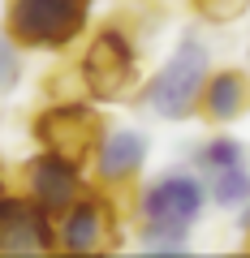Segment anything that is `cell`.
<instances>
[{
    "instance_id": "1",
    "label": "cell",
    "mask_w": 250,
    "mask_h": 258,
    "mask_svg": "<svg viewBox=\"0 0 250 258\" xmlns=\"http://www.w3.org/2000/svg\"><path fill=\"white\" fill-rule=\"evenodd\" d=\"M91 0H9L5 35L18 47H47L61 52L86 30Z\"/></svg>"
},
{
    "instance_id": "2",
    "label": "cell",
    "mask_w": 250,
    "mask_h": 258,
    "mask_svg": "<svg viewBox=\"0 0 250 258\" xmlns=\"http://www.w3.org/2000/svg\"><path fill=\"white\" fill-rule=\"evenodd\" d=\"M203 211V185L190 172H168L156 185H147L142 194V220H147V241L151 249H181L185 228L198 220Z\"/></svg>"
},
{
    "instance_id": "3",
    "label": "cell",
    "mask_w": 250,
    "mask_h": 258,
    "mask_svg": "<svg viewBox=\"0 0 250 258\" xmlns=\"http://www.w3.org/2000/svg\"><path fill=\"white\" fill-rule=\"evenodd\" d=\"M82 86L91 91V99H104V103L134 95V86H138V52L117 26H104L91 39V47L82 56Z\"/></svg>"
},
{
    "instance_id": "4",
    "label": "cell",
    "mask_w": 250,
    "mask_h": 258,
    "mask_svg": "<svg viewBox=\"0 0 250 258\" xmlns=\"http://www.w3.org/2000/svg\"><path fill=\"white\" fill-rule=\"evenodd\" d=\"M207 82V47L194 35H185L181 47L173 52V60L156 74V82L147 86V103L168 120H181L198 108V95Z\"/></svg>"
},
{
    "instance_id": "5",
    "label": "cell",
    "mask_w": 250,
    "mask_h": 258,
    "mask_svg": "<svg viewBox=\"0 0 250 258\" xmlns=\"http://www.w3.org/2000/svg\"><path fill=\"white\" fill-rule=\"evenodd\" d=\"M35 138L43 151H52V155L82 168L104 142V120L86 103H56V108L35 116Z\"/></svg>"
},
{
    "instance_id": "6",
    "label": "cell",
    "mask_w": 250,
    "mask_h": 258,
    "mask_svg": "<svg viewBox=\"0 0 250 258\" xmlns=\"http://www.w3.org/2000/svg\"><path fill=\"white\" fill-rule=\"evenodd\" d=\"M56 249V224L35 198L0 194V254H47Z\"/></svg>"
},
{
    "instance_id": "7",
    "label": "cell",
    "mask_w": 250,
    "mask_h": 258,
    "mask_svg": "<svg viewBox=\"0 0 250 258\" xmlns=\"http://www.w3.org/2000/svg\"><path fill=\"white\" fill-rule=\"evenodd\" d=\"M56 241L74 254H95V249H112L117 245V211L108 198L99 194H82L69 211H61V228Z\"/></svg>"
},
{
    "instance_id": "8",
    "label": "cell",
    "mask_w": 250,
    "mask_h": 258,
    "mask_svg": "<svg viewBox=\"0 0 250 258\" xmlns=\"http://www.w3.org/2000/svg\"><path fill=\"white\" fill-rule=\"evenodd\" d=\"M26 189H30V198H35L47 215L69 211V207L82 198V176H78V164H69V159L43 151V155L26 168Z\"/></svg>"
},
{
    "instance_id": "9",
    "label": "cell",
    "mask_w": 250,
    "mask_h": 258,
    "mask_svg": "<svg viewBox=\"0 0 250 258\" xmlns=\"http://www.w3.org/2000/svg\"><path fill=\"white\" fill-rule=\"evenodd\" d=\"M147 159V138L134 134V129H121V134H108L95 151V168H99V181H130L134 172Z\"/></svg>"
},
{
    "instance_id": "10",
    "label": "cell",
    "mask_w": 250,
    "mask_h": 258,
    "mask_svg": "<svg viewBox=\"0 0 250 258\" xmlns=\"http://www.w3.org/2000/svg\"><path fill=\"white\" fill-rule=\"evenodd\" d=\"M203 112L212 120H233L250 108V78L241 69H220V74H207L203 95H198Z\"/></svg>"
},
{
    "instance_id": "11",
    "label": "cell",
    "mask_w": 250,
    "mask_h": 258,
    "mask_svg": "<svg viewBox=\"0 0 250 258\" xmlns=\"http://www.w3.org/2000/svg\"><path fill=\"white\" fill-rule=\"evenodd\" d=\"M207 176H212V198L220 207H241L250 198V168H246V159L207 168Z\"/></svg>"
},
{
    "instance_id": "12",
    "label": "cell",
    "mask_w": 250,
    "mask_h": 258,
    "mask_svg": "<svg viewBox=\"0 0 250 258\" xmlns=\"http://www.w3.org/2000/svg\"><path fill=\"white\" fill-rule=\"evenodd\" d=\"M203 22H237L250 9V0H190Z\"/></svg>"
},
{
    "instance_id": "13",
    "label": "cell",
    "mask_w": 250,
    "mask_h": 258,
    "mask_svg": "<svg viewBox=\"0 0 250 258\" xmlns=\"http://www.w3.org/2000/svg\"><path fill=\"white\" fill-rule=\"evenodd\" d=\"M22 78V56H18V43L9 35H0V91H13Z\"/></svg>"
},
{
    "instance_id": "14",
    "label": "cell",
    "mask_w": 250,
    "mask_h": 258,
    "mask_svg": "<svg viewBox=\"0 0 250 258\" xmlns=\"http://www.w3.org/2000/svg\"><path fill=\"white\" fill-rule=\"evenodd\" d=\"M0 194H5V181H0Z\"/></svg>"
}]
</instances>
